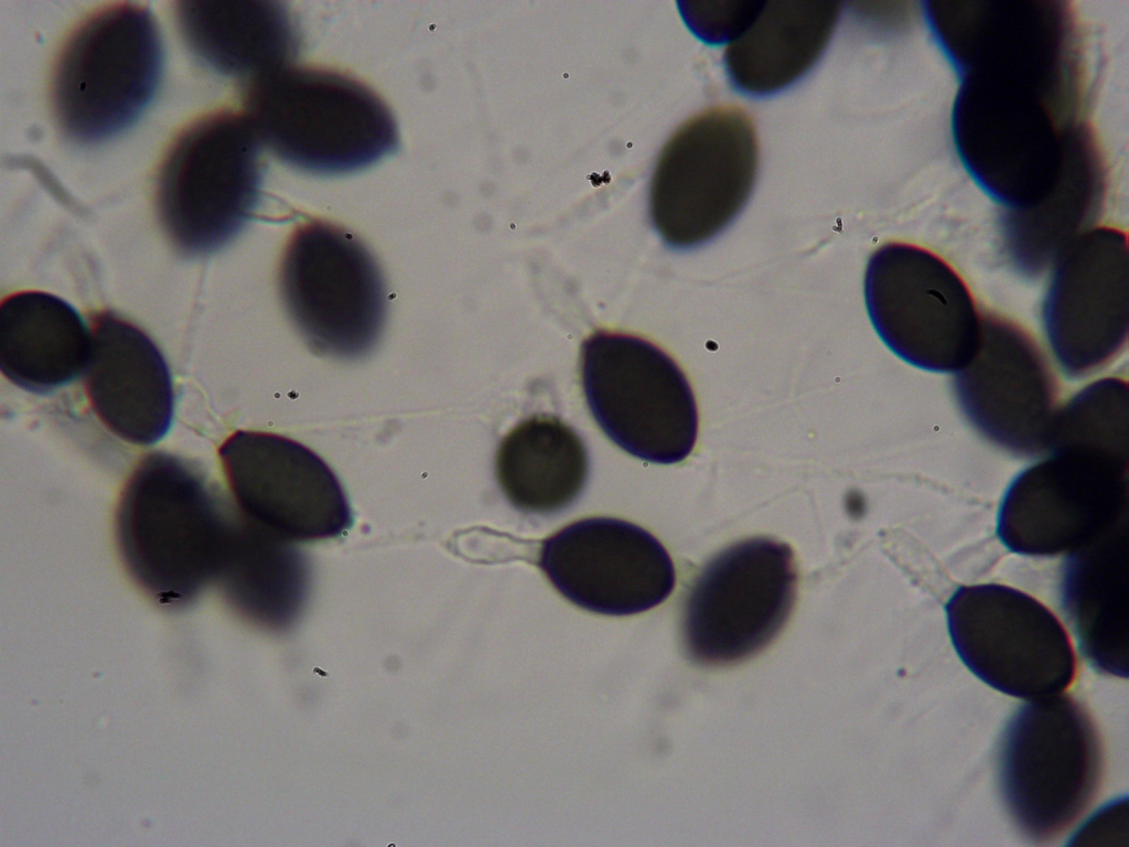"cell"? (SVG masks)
<instances>
[{
  "instance_id": "obj_20",
  "label": "cell",
  "mask_w": 1129,
  "mask_h": 847,
  "mask_svg": "<svg viewBox=\"0 0 1129 847\" xmlns=\"http://www.w3.org/2000/svg\"><path fill=\"white\" fill-rule=\"evenodd\" d=\"M1062 609L1087 663L1128 677V517L1066 554Z\"/></svg>"
},
{
  "instance_id": "obj_14",
  "label": "cell",
  "mask_w": 1129,
  "mask_h": 847,
  "mask_svg": "<svg viewBox=\"0 0 1129 847\" xmlns=\"http://www.w3.org/2000/svg\"><path fill=\"white\" fill-rule=\"evenodd\" d=\"M237 507L287 542L335 538L353 524L346 494L331 468L287 437L238 430L219 448Z\"/></svg>"
},
{
  "instance_id": "obj_25",
  "label": "cell",
  "mask_w": 1129,
  "mask_h": 847,
  "mask_svg": "<svg viewBox=\"0 0 1129 847\" xmlns=\"http://www.w3.org/2000/svg\"><path fill=\"white\" fill-rule=\"evenodd\" d=\"M495 467L508 502L531 514H550L571 504L589 472L581 438L559 418L546 415L525 419L505 436Z\"/></svg>"
},
{
  "instance_id": "obj_12",
  "label": "cell",
  "mask_w": 1129,
  "mask_h": 847,
  "mask_svg": "<svg viewBox=\"0 0 1129 847\" xmlns=\"http://www.w3.org/2000/svg\"><path fill=\"white\" fill-rule=\"evenodd\" d=\"M791 547L756 537L714 556L689 588L681 633L686 654L702 666L745 661L785 625L795 601Z\"/></svg>"
},
{
  "instance_id": "obj_6",
  "label": "cell",
  "mask_w": 1129,
  "mask_h": 847,
  "mask_svg": "<svg viewBox=\"0 0 1129 847\" xmlns=\"http://www.w3.org/2000/svg\"><path fill=\"white\" fill-rule=\"evenodd\" d=\"M260 140L243 114L217 111L186 127L159 169L155 210L176 250L207 256L234 240L260 200Z\"/></svg>"
},
{
  "instance_id": "obj_8",
  "label": "cell",
  "mask_w": 1129,
  "mask_h": 847,
  "mask_svg": "<svg viewBox=\"0 0 1129 847\" xmlns=\"http://www.w3.org/2000/svg\"><path fill=\"white\" fill-rule=\"evenodd\" d=\"M581 380L601 429L630 454L671 464L695 447L698 411L679 366L650 342L596 332L581 347Z\"/></svg>"
},
{
  "instance_id": "obj_18",
  "label": "cell",
  "mask_w": 1129,
  "mask_h": 847,
  "mask_svg": "<svg viewBox=\"0 0 1129 847\" xmlns=\"http://www.w3.org/2000/svg\"><path fill=\"white\" fill-rule=\"evenodd\" d=\"M539 567L572 603L616 617L658 605L676 580L668 553L652 534L609 517L576 522L544 540Z\"/></svg>"
},
{
  "instance_id": "obj_5",
  "label": "cell",
  "mask_w": 1129,
  "mask_h": 847,
  "mask_svg": "<svg viewBox=\"0 0 1129 847\" xmlns=\"http://www.w3.org/2000/svg\"><path fill=\"white\" fill-rule=\"evenodd\" d=\"M998 784L1009 816L1035 843L1063 834L1097 794L1104 770L1098 729L1068 695L1029 700L998 749Z\"/></svg>"
},
{
  "instance_id": "obj_23",
  "label": "cell",
  "mask_w": 1129,
  "mask_h": 847,
  "mask_svg": "<svg viewBox=\"0 0 1129 847\" xmlns=\"http://www.w3.org/2000/svg\"><path fill=\"white\" fill-rule=\"evenodd\" d=\"M174 15L192 53L213 71L241 79L280 68L299 53L294 18L271 1H178Z\"/></svg>"
},
{
  "instance_id": "obj_10",
  "label": "cell",
  "mask_w": 1129,
  "mask_h": 847,
  "mask_svg": "<svg viewBox=\"0 0 1129 847\" xmlns=\"http://www.w3.org/2000/svg\"><path fill=\"white\" fill-rule=\"evenodd\" d=\"M1046 451L999 505L997 536L1018 555L1068 554L1128 517L1129 454L1079 444Z\"/></svg>"
},
{
  "instance_id": "obj_2",
  "label": "cell",
  "mask_w": 1129,
  "mask_h": 847,
  "mask_svg": "<svg viewBox=\"0 0 1129 847\" xmlns=\"http://www.w3.org/2000/svg\"><path fill=\"white\" fill-rule=\"evenodd\" d=\"M244 115L278 159L319 175L364 170L397 150L386 104L347 75L287 65L244 83Z\"/></svg>"
},
{
  "instance_id": "obj_7",
  "label": "cell",
  "mask_w": 1129,
  "mask_h": 847,
  "mask_svg": "<svg viewBox=\"0 0 1129 847\" xmlns=\"http://www.w3.org/2000/svg\"><path fill=\"white\" fill-rule=\"evenodd\" d=\"M759 144L751 118L734 106L690 118L662 149L649 185V215L660 238L689 249L714 238L746 204Z\"/></svg>"
},
{
  "instance_id": "obj_22",
  "label": "cell",
  "mask_w": 1129,
  "mask_h": 847,
  "mask_svg": "<svg viewBox=\"0 0 1129 847\" xmlns=\"http://www.w3.org/2000/svg\"><path fill=\"white\" fill-rule=\"evenodd\" d=\"M839 14L838 1H763L751 24L724 52L730 83L750 96L772 95L793 85L821 57Z\"/></svg>"
},
{
  "instance_id": "obj_15",
  "label": "cell",
  "mask_w": 1129,
  "mask_h": 847,
  "mask_svg": "<svg viewBox=\"0 0 1129 847\" xmlns=\"http://www.w3.org/2000/svg\"><path fill=\"white\" fill-rule=\"evenodd\" d=\"M1126 233L1096 227L1058 256L1042 303L1051 351L1068 378L1086 377L1122 351L1128 335Z\"/></svg>"
},
{
  "instance_id": "obj_21",
  "label": "cell",
  "mask_w": 1129,
  "mask_h": 847,
  "mask_svg": "<svg viewBox=\"0 0 1129 847\" xmlns=\"http://www.w3.org/2000/svg\"><path fill=\"white\" fill-rule=\"evenodd\" d=\"M1105 167L1089 127L1075 135L1063 172L1036 204L1003 210L1000 232L1006 256L1022 277L1034 279L1099 217L1105 197Z\"/></svg>"
},
{
  "instance_id": "obj_9",
  "label": "cell",
  "mask_w": 1129,
  "mask_h": 847,
  "mask_svg": "<svg viewBox=\"0 0 1129 847\" xmlns=\"http://www.w3.org/2000/svg\"><path fill=\"white\" fill-rule=\"evenodd\" d=\"M284 309L312 352L354 360L381 334L387 294L379 266L351 232L309 222L290 236L281 257Z\"/></svg>"
},
{
  "instance_id": "obj_1",
  "label": "cell",
  "mask_w": 1129,
  "mask_h": 847,
  "mask_svg": "<svg viewBox=\"0 0 1129 847\" xmlns=\"http://www.w3.org/2000/svg\"><path fill=\"white\" fill-rule=\"evenodd\" d=\"M193 462L147 454L129 476L116 514V537L132 579L163 605L192 601L218 581L241 513Z\"/></svg>"
},
{
  "instance_id": "obj_4",
  "label": "cell",
  "mask_w": 1129,
  "mask_h": 847,
  "mask_svg": "<svg viewBox=\"0 0 1129 847\" xmlns=\"http://www.w3.org/2000/svg\"><path fill=\"white\" fill-rule=\"evenodd\" d=\"M162 72L161 35L148 8L118 2L94 12L66 39L54 64L57 126L79 144L116 137L152 101Z\"/></svg>"
},
{
  "instance_id": "obj_11",
  "label": "cell",
  "mask_w": 1129,
  "mask_h": 847,
  "mask_svg": "<svg viewBox=\"0 0 1129 847\" xmlns=\"http://www.w3.org/2000/svg\"><path fill=\"white\" fill-rule=\"evenodd\" d=\"M863 294L877 334L907 364L955 373L975 353L981 315L961 277L934 253L881 246L868 260Z\"/></svg>"
},
{
  "instance_id": "obj_17",
  "label": "cell",
  "mask_w": 1129,
  "mask_h": 847,
  "mask_svg": "<svg viewBox=\"0 0 1129 847\" xmlns=\"http://www.w3.org/2000/svg\"><path fill=\"white\" fill-rule=\"evenodd\" d=\"M958 406L989 442L1017 457L1046 451L1057 385L1037 344L1013 322L981 315L977 349L954 377Z\"/></svg>"
},
{
  "instance_id": "obj_19",
  "label": "cell",
  "mask_w": 1129,
  "mask_h": 847,
  "mask_svg": "<svg viewBox=\"0 0 1129 847\" xmlns=\"http://www.w3.org/2000/svg\"><path fill=\"white\" fill-rule=\"evenodd\" d=\"M85 385L95 414L120 439L149 446L169 431L174 394L166 362L143 331L110 312L94 320Z\"/></svg>"
},
{
  "instance_id": "obj_24",
  "label": "cell",
  "mask_w": 1129,
  "mask_h": 847,
  "mask_svg": "<svg viewBox=\"0 0 1129 847\" xmlns=\"http://www.w3.org/2000/svg\"><path fill=\"white\" fill-rule=\"evenodd\" d=\"M92 333L76 309L42 291H23L0 305V368L15 386L49 394L85 371Z\"/></svg>"
},
{
  "instance_id": "obj_26",
  "label": "cell",
  "mask_w": 1129,
  "mask_h": 847,
  "mask_svg": "<svg viewBox=\"0 0 1129 847\" xmlns=\"http://www.w3.org/2000/svg\"><path fill=\"white\" fill-rule=\"evenodd\" d=\"M241 514L230 557L219 578L232 605L269 629H284L302 610L308 592L303 557Z\"/></svg>"
},
{
  "instance_id": "obj_3",
  "label": "cell",
  "mask_w": 1129,
  "mask_h": 847,
  "mask_svg": "<svg viewBox=\"0 0 1129 847\" xmlns=\"http://www.w3.org/2000/svg\"><path fill=\"white\" fill-rule=\"evenodd\" d=\"M1078 112L1015 82L960 78L951 133L957 154L976 184L1004 210L1040 202L1056 184Z\"/></svg>"
},
{
  "instance_id": "obj_16",
  "label": "cell",
  "mask_w": 1129,
  "mask_h": 847,
  "mask_svg": "<svg viewBox=\"0 0 1129 847\" xmlns=\"http://www.w3.org/2000/svg\"><path fill=\"white\" fill-rule=\"evenodd\" d=\"M1061 2L925 3L938 47L961 77L971 73L1045 79L1079 76L1074 19Z\"/></svg>"
},
{
  "instance_id": "obj_27",
  "label": "cell",
  "mask_w": 1129,
  "mask_h": 847,
  "mask_svg": "<svg viewBox=\"0 0 1129 847\" xmlns=\"http://www.w3.org/2000/svg\"><path fill=\"white\" fill-rule=\"evenodd\" d=\"M763 1H680L679 12L691 32L709 44L731 43L757 15Z\"/></svg>"
},
{
  "instance_id": "obj_13",
  "label": "cell",
  "mask_w": 1129,
  "mask_h": 847,
  "mask_svg": "<svg viewBox=\"0 0 1129 847\" xmlns=\"http://www.w3.org/2000/svg\"><path fill=\"white\" fill-rule=\"evenodd\" d=\"M945 611L959 658L993 689L1034 700L1073 684L1077 667L1069 636L1032 596L998 583L961 586Z\"/></svg>"
}]
</instances>
